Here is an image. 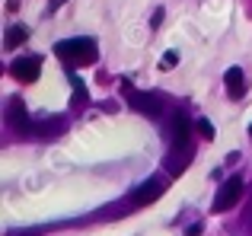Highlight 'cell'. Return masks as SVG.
Segmentation results:
<instances>
[{
    "instance_id": "9c48e42d",
    "label": "cell",
    "mask_w": 252,
    "mask_h": 236,
    "mask_svg": "<svg viewBox=\"0 0 252 236\" xmlns=\"http://www.w3.org/2000/svg\"><path fill=\"white\" fill-rule=\"evenodd\" d=\"M61 131H64V118L55 115V118H42V124H35V128H32V134L51 137V134H61Z\"/></svg>"
},
{
    "instance_id": "277c9868",
    "label": "cell",
    "mask_w": 252,
    "mask_h": 236,
    "mask_svg": "<svg viewBox=\"0 0 252 236\" xmlns=\"http://www.w3.org/2000/svg\"><path fill=\"white\" fill-rule=\"evenodd\" d=\"M10 74H13V80H19V83H35L38 74H42V58H35V55L16 58V61L10 64Z\"/></svg>"
},
{
    "instance_id": "7c38bea8",
    "label": "cell",
    "mask_w": 252,
    "mask_h": 236,
    "mask_svg": "<svg viewBox=\"0 0 252 236\" xmlns=\"http://www.w3.org/2000/svg\"><path fill=\"white\" fill-rule=\"evenodd\" d=\"M195 128H198V134H201L204 141H214V124H211L208 118H198V121H195Z\"/></svg>"
},
{
    "instance_id": "8992f818",
    "label": "cell",
    "mask_w": 252,
    "mask_h": 236,
    "mask_svg": "<svg viewBox=\"0 0 252 236\" xmlns=\"http://www.w3.org/2000/svg\"><path fill=\"white\" fill-rule=\"evenodd\" d=\"M166 192V182L163 179H147L134 195H131V207H144V205H154L160 195Z\"/></svg>"
},
{
    "instance_id": "6da1fadb",
    "label": "cell",
    "mask_w": 252,
    "mask_h": 236,
    "mask_svg": "<svg viewBox=\"0 0 252 236\" xmlns=\"http://www.w3.org/2000/svg\"><path fill=\"white\" fill-rule=\"evenodd\" d=\"M55 55L70 67H86V64H96L99 48L93 38H64L55 45Z\"/></svg>"
},
{
    "instance_id": "5bb4252c",
    "label": "cell",
    "mask_w": 252,
    "mask_h": 236,
    "mask_svg": "<svg viewBox=\"0 0 252 236\" xmlns=\"http://www.w3.org/2000/svg\"><path fill=\"white\" fill-rule=\"evenodd\" d=\"M163 23V10H154V16H150V26H154V29H157V26H160Z\"/></svg>"
},
{
    "instance_id": "5b68a950",
    "label": "cell",
    "mask_w": 252,
    "mask_h": 236,
    "mask_svg": "<svg viewBox=\"0 0 252 236\" xmlns=\"http://www.w3.org/2000/svg\"><path fill=\"white\" fill-rule=\"evenodd\" d=\"M6 121H10L13 131H19V134H29L35 124L29 121V109H26V102L19 99V96H13L10 102H6Z\"/></svg>"
},
{
    "instance_id": "52a82bcc",
    "label": "cell",
    "mask_w": 252,
    "mask_h": 236,
    "mask_svg": "<svg viewBox=\"0 0 252 236\" xmlns=\"http://www.w3.org/2000/svg\"><path fill=\"white\" fill-rule=\"evenodd\" d=\"M189 118H185L182 112H172L169 118V137H172V147H191L189 144Z\"/></svg>"
},
{
    "instance_id": "30bf717a",
    "label": "cell",
    "mask_w": 252,
    "mask_h": 236,
    "mask_svg": "<svg viewBox=\"0 0 252 236\" xmlns=\"http://www.w3.org/2000/svg\"><path fill=\"white\" fill-rule=\"evenodd\" d=\"M26 38H29V29H26V26H10V29H6L3 45H6V48H19Z\"/></svg>"
},
{
    "instance_id": "e0dca14e",
    "label": "cell",
    "mask_w": 252,
    "mask_h": 236,
    "mask_svg": "<svg viewBox=\"0 0 252 236\" xmlns=\"http://www.w3.org/2000/svg\"><path fill=\"white\" fill-rule=\"evenodd\" d=\"M61 3H64V0H51V3H48V10H58Z\"/></svg>"
},
{
    "instance_id": "d6986e66",
    "label": "cell",
    "mask_w": 252,
    "mask_h": 236,
    "mask_svg": "<svg viewBox=\"0 0 252 236\" xmlns=\"http://www.w3.org/2000/svg\"><path fill=\"white\" fill-rule=\"evenodd\" d=\"M249 137H252V128H249Z\"/></svg>"
},
{
    "instance_id": "9a60e30c",
    "label": "cell",
    "mask_w": 252,
    "mask_h": 236,
    "mask_svg": "<svg viewBox=\"0 0 252 236\" xmlns=\"http://www.w3.org/2000/svg\"><path fill=\"white\" fill-rule=\"evenodd\" d=\"M243 220H246V230L252 233V201H249V207H246V217H243Z\"/></svg>"
},
{
    "instance_id": "7a4b0ae2",
    "label": "cell",
    "mask_w": 252,
    "mask_h": 236,
    "mask_svg": "<svg viewBox=\"0 0 252 236\" xmlns=\"http://www.w3.org/2000/svg\"><path fill=\"white\" fill-rule=\"evenodd\" d=\"M122 96L128 99V106L137 109L141 115H150V118H160V115H163V99H160V93H144V89L134 87V83L122 80Z\"/></svg>"
},
{
    "instance_id": "4fadbf2b",
    "label": "cell",
    "mask_w": 252,
    "mask_h": 236,
    "mask_svg": "<svg viewBox=\"0 0 252 236\" xmlns=\"http://www.w3.org/2000/svg\"><path fill=\"white\" fill-rule=\"evenodd\" d=\"M179 64V51H166L163 55V67H176Z\"/></svg>"
},
{
    "instance_id": "3957f363",
    "label": "cell",
    "mask_w": 252,
    "mask_h": 236,
    "mask_svg": "<svg viewBox=\"0 0 252 236\" xmlns=\"http://www.w3.org/2000/svg\"><path fill=\"white\" fill-rule=\"evenodd\" d=\"M240 198H243V179L240 176H233V179H227L220 185V192H217V198H214V214H223V211H230L233 205H240Z\"/></svg>"
},
{
    "instance_id": "ac0fdd59",
    "label": "cell",
    "mask_w": 252,
    "mask_h": 236,
    "mask_svg": "<svg viewBox=\"0 0 252 236\" xmlns=\"http://www.w3.org/2000/svg\"><path fill=\"white\" fill-rule=\"evenodd\" d=\"M19 236H38V233H19Z\"/></svg>"
},
{
    "instance_id": "ba28073f",
    "label": "cell",
    "mask_w": 252,
    "mask_h": 236,
    "mask_svg": "<svg viewBox=\"0 0 252 236\" xmlns=\"http://www.w3.org/2000/svg\"><path fill=\"white\" fill-rule=\"evenodd\" d=\"M223 83H227L230 99H243V96H246V77H243L240 67H230L227 74H223Z\"/></svg>"
},
{
    "instance_id": "2e32d148",
    "label": "cell",
    "mask_w": 252,
    "mask_h": 236,
    "mask_svg": "<svg viewBox=\"0 0 252 236\" xmlns=\"http://www.w3.org/2000/svg\"><path fill=\"white\" fill-rule=\"evenodd\" d=\"M201 230H204L201 224H191V227H189V230H185V233H189V236H201Z\"/></svg>"
},
{
    "instance_id": "8fae6325",
    "label": "cell",
    "mask_w": 252,
    "mask_h": 236,
    "mask_svg": "<svg viewBox=\"0 0 252 236\" xmlns=\"http://www.w3.org/2000/svg\"><path fill=\"white\" fill-rule=\"evenodd\" d=\"M70 83H74V99H70V102H74L77 109H80V106H86V87H83V80L74 74V70H70Z\"/></svg>"
}]
</instances>
